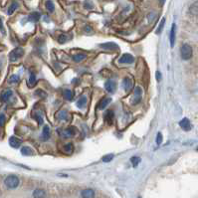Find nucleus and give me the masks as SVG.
Listing matches in <instances>:
<instances>
[{
    "instance_id": "3",
    "label": "nucleus",
    "mask_w": 198,
    "mask_h": 198,
    "mask_svg": "<svg viewBox=\"0 0 198 198\" xmlns=\"http://www.w3.org/2000/svg\"><path fill=\"white\" fill-rule=\"evenodd\" d=\"M24 54V50L22 48L18 47V48H15L14 50H12L9 54V59L11 62H16L17 60H19L21 57L23 56Z\"/></svg>"
},
{
    "instance_id": "14",
    "label": "nucleus",
    "mask_w": 198,
    "mask_h": 198,
    "mask_svg": "<svg viewBox=\"0 0 198 198\" xmlns=\"http://www.w3.org/2000/svg\"><path fill=\"white\" fill-rule=\"evenodd\" d=\"M56 117L60 121H68L69 119V115L66 111H59L56 114Z\"/></svg>"
},
{
    "instance_id": "42",
    "label": "nucleus",
    "mask_w": 198,
    "mask_h": 198,
    "mask_svg": "<svg viewBox=\"0 0 198 198\" xmlns=\"http://www.w3.org/2000/svg\"><path fill=\"white\" fill-rule=\"evenodd\" d=\"M164 2H165V0H160V3H161V4H163Z\"/></svg>"
},
{
    "instance_id": "18",
    "label": "nucleus",
    "mask_w": 198,
    "mask_h": 198,
    "mask_svg": "<svg viewBox=\"0 0 198 198\" xmlns=\"http://www.w3.org/2000/svg\"><path fill=\"white\" fill-rule=\"evenodd\" d=\"M175 24L173 23L172 26H171V30H170V46L173 47L175 43Z\"/></svg>"
},
{
    "instance_id": "30",
    "label": "nucleus",
    "mask_w": 198,
    "mask_h": 198,
    "mask_svg": "<svg viewBox=\"0 0 198 198\" xmlns=\"http://www.w3.org/2000/svg\"><path fill=\"white\" fill-rule=\"evenodd\" d=\"M130 161H132V165H134V167H136L138 165V163L140 162V157H138V156H132V157L130 158Z\"/></svg>"
},
{
    "instance_id": "29",
    "label": "nucleus",
    "mask_w": 198,
    "mask_h": 198,
    "mask_svg": "<svg viewBox=\"0 0 198 198\" xmlns=\"http://www.w3.org/2000/svg\"><path fill=\"white\" fill-rule=\"evenodd\" d=\"M73 144L72 143H68V144H66L64 146V151L66 152L67 154H71L72 152H73Z\"/></svg>"
},
{
    "instance_id": "8",
    "label": "nucleus",
    "mask_w": 198,
    "mask_h": 198,
    "mask_svg": "<svg viewBox=\"0 0 198 198\" xmlns=\"http://www.w3.org/2000/svg\"><path fill=\"white\" fill-rule=\"evenodd\" d=\"M179 125L180 127L182 128L183 130H185V132H188V130H191V123H190V121H189L188 119H186V117H184L183 119H181L179 123Z\"/></svg>"
},
{
    "instance_id": "43",
    "label": "nucleus",
    "mask_w": 198,
    "mask_h": 198,
    "mask_svg": "<svg viewBox=\"0 0 198 198\" xmlns=\"http://www.w3.org/2000/svg\"><path fill=\"white\" fill-rule=\"evenodd\" d=\"M196 151H198V147H197V148H196Z\"/></svg>"
},
{
    "instance_id": "34",
    "label": "nucleus",
    "mask_w": 198,
    "mask_h": 198,
    "mask_svg": "<svg viewBox=\"0 0 198 198\" xmlns=\"http://www.w3.org/2000/svg\"><path fill=\"white\" fill-rule=\"evenodd\" d=\"M19 82V77L18 76H16V75H13L11 76V77L9 78V83H18Z\"/></svg>"
},
{
    "instance_id": "4",
    "label": "nucleus",
    "mask_w": 198,
    "mask_h": 198,
    "mask_svg": "<svg viewBox=\"0 0 198 198\" xmlns=\"http://www.w3.org/2000/svg\"><path fill=\"white\" fill-rule=\"evenodd\" d=\"M76 132H77V128L74 127H67L66 130H63L62 136H63V138H70L72 136H75Z\"/></svg>"
},
{
    "instance_id": "10",
    "label": "nucleus",
    "mask_w": 198,
    "mask_h": 198,
    "mask_svg": "<svg viewBox=\"0 0 198 198\" xmlns=\"http://www.w3.org/2000/svg\"><path fill=\"white\" fill-rule=\"evenodd\" d=\"M9 144H10V146L13 147V148H18V147H20V145H21V140H19L18 138H16V136H11V138H9Z\"/></svg>"
},
{
    "instance_id": "24",
    "label": "nucleus",
    "mask_w": 198,
    "mask_h": 198,
    "mask_svg": "<svg viewBox=\"0 0 198 198\" xmlns=\"http://www.w3.org/2000/svg\"><path fill=\"white\" fill-rule=\"evenodd\" d=\"M101 47L105 48V49H108V50H115L117 48V46L115 44V43H106V44H102Z\"/></svg>"
},
{
    "instance_id": "33",
    "label": "nucleus",
    "mask_w": 198,
    "mask_h": 198,
    "mask_svg": "<svg viewBox=\"0 0 198 198\" xmlns=\"http://www.w3.org/2000/svg\"><path fill=\"white\" fill-rule=\"evenodd\" d=\"M114 158V154H108V155H105L103 157V161L104 162H108Z\"/></svg>"
},
{
    "instance_id": "12",
    "label": "nucleus",
    "mask_w": 198,
    "mask_h": 198,
    "mask_svg": "<svg viewBox=\"0 0 198 198\" xmlns=\"http://www.w3.org/2000/svg\"><path fill=\"white\" fill-rule=\"evenodd\" d=\"M189 13L193 16H198V1H195L189 6Z\"/></svg>"
},
{
    "instance_id": "31",
    "label": "nucleus",
    "mask_w": 198,
    "mask_h": 198,
    "mask_svg": "<svg viewBox=\"0 0 198 198\" xmlns=\"http://www.w3.org/2000/svg\"><path fill=\"white\" fill-rule=\"evenodd\" d=\"M67 40H68V37H67L66 35H64V34L60 35V36H59V38H58V42L61 43V44H64V43H66Z\"/></svg>"
},
{
    "instance_id": "44",
    "label": "nucleus",
    "mask_w": 198,
    "mask_h": 198,
    "mask_svg": "<svg viewBox=\"0 0 198 198\" xmlns=\"http://www.w3.org/2000/svg\"><path fill=\"white\" fill-rule=\"evenodd\" d=\"M138 198H141V197H138Z\"/></svg>"
},
{
    "instance_id": "17",
    "label": "nucleus",
    "mask_w": 198,
    "mask_h": 198,
    "mask_svg": "<svg viewBox=\"0 0 198 198\" xmlns=\"http://www.w3.org/2000/svg\"><path fill=\"white\" fill-rule=\"evenodd\" d=\"M111 101H112V99L111 98H105V99H103L101 102L99 103V110H105L106 106H108V104L111 103Z\"/></svg>"
},
{
    "instance_id": "28",
    "label": "nucleus",
    "mask_w": 198,
    "mask_h": 198,
    "mask_svg": "<svg viewBox=\"0 0 198 198\" xmlns=\"http://www.w3.org/2000/svg\"><path fill=\"white\" fill-rule=\"evenodd\" d=\"M46 7L48 9V11L49 12H53L54 9H55V6H54V3L52 0H48V1L46 2Z\"/></svg>"
},
{
    "instance_id": "35",
    "label": "nucleus",
    "mask_w": 198,
    "mask_h": 198,
    "mask_svg": "<svg viewBox=\"0 0 198 198\" xmlns=\"http://www.w3.org/2000/svg\"><path fill=\"white\" fill-rule=\"evenodd\" d=\"M34 119H35L36 121H37V123H38L39 125H43V119H42V117H40L39 115H35V116H34Z\"/></svg>"
},
{
    "instance_id": "41",
    "label": "nucleus",
    "mask_w": 198,
    "mask_h": 198,
    "mask_svg": "<svg viewBox=\"0 0 198 198\" xmlns=\"http://www.w3.org/2000/svg\"><path fill=\"white\" fill-rule=\"evenodd\" d=\"M0 31H1L3 34H5V30H4L3 23H2V20H1V19H0Z\"/></svg>"
},
{
    "instance_id": "26",
    "label": "nucleus",
    "mask_w": 198,
    "mask_h": 198,
    "mask_svg": "<svg viewBox=\"0 0 198 198\" xmlns=\"http://www.w3.org/2000/svg\"><path fill=\"white\" fill-rule=\"evenodd\" d=\"M63 96H64L65 100H67V101H71L73 99V93L70 90H65L64 93H63Z\"/></svg>"
},
{
    "instance_id": "27",
    "label": "nucleus",
    "mask_w": 198,
    "mask_h": 198,
    "mask_svg": "<svg viewBox=\"0 0 198 198\" xmlns=\"http://www.w3.org/2000/svg\"><path fill=\"white\" fill-rule=\"evenodd\" d=\"M17 8H18V3H17V2H13V3L11 4V6L9 7V9H8V14L9 15L13 14Z\"/></svg>"
},
{
    "instance_id": "2",
    "label": "nucleus",
    "mask_w": 198,
    "mask_h": 198,
    "mask_svg": "<svg viewBox=\"0 0 198 198\" xmlns=\"http://www.w3.org/2000/svg\"><path fill=\"white\" fill-rule=\"evenodd\" d=\"M180 55L183 60H189L192 57V48L188 44H183L180 48Z\"/></svg>"
},
{
    "instance_id": "25",
    "label": "nucleus",
    "mask_w": 198,
    "mask_h": 198,
    "mask_svg": "<svg viewBox=\"0 0 198 198\" xmlns=\"http://www.w3.org/2000/svg\"><path fill=\"white\" fill-rule=\"evenodd\" d=\"M36 84V76L34 73H31L29 77V81H28V86L29 87H33Z\"/></svg>"
},
{
    "instance_id": "19",
    "label": "nucleus",
    "mask_w": 198,
    "mask_h": 198,
    "mask_svg": "<svg viewBox=\"0 0 198 198\" xmlns=\"http://www.w3.org/2000/svg\"><path fill=\"white\" fill-rule=\"evenodd\" d=\"M40 17H41V14L39 12H32L28 16V20L31 21V22H37L40 19Z\"/></svg>"
},
{
    "instance_id": "22",
    "label": "nucleus",
    "mask_w": 198,
    "mask_h": 198,
    "mask_svg": "<svg viewBox=\"0 0 198 198\" xmlns=\"http://www.w3.org/2000/svg\"><path fill=\"white\" fill-rule=\"evenodd\" d=\"M21 153H22L23 155H32V154H33V151H32L31 147L24 146L21 148Z\"/></svg>"
},
{
    "instance_id": "5",
    "label": "nucleus",
    "mask_w": 198,
    "mask_h": 198,
    "mask_svg": "<svg viewBox=\"0 0 198 198\" xmlns=\"http://www.w3.org/2000/svg\"><path fill=\"white\" fill-rule=\"evenodd\" d=\"M134 58L132 55H130V54H123L119 58V62L121 64H132V63H134Z\"/></svg>"
},
{
    "instance_id": "15",
    "label": "nucleus",
    "mask_w": 198,
    "mask_h": 198,
    "mask_svg": "<svg viewBox=\"0 0 198 198\" xmlns=\"http://www.w3.org/2000/svg\"><path fill=\"white\" fill-rule=\"evenodd\" d=\"M82 197L83 198H94L95 197V191L93 189H85L82 191Z\"/></svg>"
},
{
    "instance_id": "16",
    "label": "nucleus",
    "mask_w": 198,
    "mask_h": 198,
    "mask_svg": "<svg viewBox=\"0 0 198 198\" xmlns=\"http://www.w3.org/2000/svg\"><path fill=\"white\" fill-rule=\"evenodd\" d=\"M123 89H125V92H128L130 89L132 88V81L130 79V78H125L123 81Z\"/></svg>"
},
{
    "instance_id": "7",
    "label": "nucleus",
    "mask_w": 198,
    "mask_h": 198,
    "mask_svg": "<svg viewBox=\"0 0 198 198\" xmlns=\"http://www.w3.org/2000/svg\"><path fill=\"white\" fill-rule=\"evenodd\" d=\"M116 88H117V85H116V82L115 81H113V80H108V81L106 82L105 89L108 91V93H114L115 91H116Z\"/></svg>"
},
{
    "instance_id": "38",
    "label": "nucleus",
    "mask_w": 198,
    "mask_h": 198,
    "mask_svg": "<svg viewBox=\"0 0 198 198\" xmlns=\"http://www.w3.org/2000/svg\"><path fill=\"white\" fill-rule=\"evenodd\" d=\"M85 7H86L87 9H91V8H93V4L90 2V0H87V1L85 2Z\"/></svg>"
},
{
    "instance_id": "36",
    "label": "nucleus",
    "mask_w": 198,
    "mask_h": 198,
    "mask_svg": "<svg viewBox=\"0 0 198 198\" xmlns=\"http://www.w3.org/2000/svg\"><path fill=\"white\" fill-rule=\"evenodd\" d=\"M161 142H162V134L161 132H158L157 136H156V143L159 145L161 144Z\"/></svg>"
},
{
    "instance_id": "20",
    "label": "nucleus",
    "mask_w": 198,
    "mask_h": 198,
    "mask_svg": "<svg viewBox=\"0 0 198 198\" xmlns=\"http://www.w3.org/2000/svg\"><path fill=\"white\" fill-rule=\"evenodd\" d=\"M46 196V193L43 189H35L33 192V197L34 198H44Z\"/></svg>"
},
{
    "instance_id": "6",
    "label": "nucleus",
    "mask_w": 198,
    "mask_h": 198,
    "mask_svg": "<svg viewBox=\"0 0 198 198\" xmlns=\"http://www.w3.org/2000/svg\"><path fill=\"white\" fill-rule=\"evenodd\" d=\"M141 95H142V90L140 87H136L134 89V105H136L141 101Z\"/></svg>"
},
{
    "instance_id": "40",
    "label": "nucleus",
    "mask_w": 198,
    "mask_h": 198,
    "mask_svg": "<svg viewBox=\"0 0 198 198\" xmlns=\"http://www.w3.org/2000/svg\"><path fill=\"white\" fill-rule=\"evenodd\" d=\"M155 76H156V80H157V81H160V80H161V73H160L159 71L156 72Z\"/></svg>"
},
{
    "instance_id": "21",
    "label": "nucleus",
    "mask_w": 198,
    "mask_h": 198,
    "mask_svg": "<svg viewBox=\"0 0 198 198\" xmlns=\"http://www.w3.org/2000/svg\"><path fill=\"white\" fill-rule=\"evenodd\" d=\"M87 106V98L85 96H82L79 100L77 101V106L79 108H83Z\"/></svg>"
},
{
    "instance_id": "11",
    "label": "nucleus",
    "mask_w": 198,
    "mask_h": 198,
    "mask_svg": "<svg viewBox=\"0 0 198 198\" xmlns=\"http://www.w3.org/2000/svg\"><path fill=\"white\" fill-rule=\"evenodd\" d=\"M50 136H51V132H50L49 125H45L44 128H43V132H42V136H41V138H42V140H47L50 138Z\"/></svg>"
},
{
    "instance_id": "39",
    "label": "nucleus",
    "mask_w": 198,
    "mask_h": 198,
    "mask_svg": "<svg viewBox=\"0 0 198 198\" xmlns=\"http://www.w3.org/2000/svg\"><path fill=\"white\" fill-rule=\"evenodd\" d=\"M92 31H93V29L91 26H86V27H85V32H87V33H91Z\"/></svg>"
},
{
    "instance_id": "9",
    "label": "nucleus",
    "mask_w": 198,
    "mask_h": 198,
    "mask_svg": "<svg viewBox=\"0 0 198 198\" xmlns=\"http://www.w3.org/2000/svg\"><path fill=\"white\" fill-rule=\"evenodd\" d=\"M12 96H13V92L11 90H6L1 94V96H0V100H1V102L6 103V102L9 101L10 98H11Z\"/></svg>"
},
{
    "instance_id": "32",
    "label": "nucleus",
    "mask_w": 198,
    "mask_h": 198,
    "mask_svg": "<svg viewBox=\"0 0 198 198\" xmlns=\"http://www.w3.org/2000/svg\"><path fill=\"white\" fill-rule=\"evenodd\" d=\"M164 23H165V19L163 18L162 20H161V22H160V24H159V26H158L157 30H156V34H160V33H161L162 28H163V26H164Z\"/></svg>"
},
{
    "instance_id": "1",
    "label": "nucleus",
    "mask_w": 198,
    "mask_h": 198,
    "mask_svg": "<svg viewBox=\"0 0 198 198\" xmlns=\"http://www.w3.org/2000/svg\"><path fill=\"white\" fill-rule=\"evenodd\" d=\"M4 183H5V185H6L7 188L14 189V188H16V187L19 185V183H20V180H19V178L17 177L16 175H9V176H7V177L5 178V181H4Z\"/></svg>"
},
{
    "instance_id": "23",
    "label": "nucleus",
    "mask_w": 198,
    "mask_h": 198,
    "mask_svg": "<svg viewBox=\"0 0 198 198\" xmlns=\"http://www.w3.org/2000/svg\"><path fill=\"white\" fill-rule=\"evenodd\" d=\"M85 59H86V55H85V54H77V55L73 56V60L77 63L82 62V61H84Z\"/></svg>"
},
{
    "instance_id": "37",
    "label": "nucleus",
    "mask_w": 198,
    "mask_h": 198,
    "mask_svg": "<svg viewBox=\"0 0 198 198\" xmlns=\"http://www.w3.org/2000/svg\"><path fill=\"white\" fill-rule=\"evenodd\" d=\"M5 123V116L3 114L0 115V127H3Z\"/></svg>"
},
{
    "instance_id": "13",
    "label": "nucleus",
    "mask_w": 198,
    "mask_h": 198,
    "mask_svg": "<svg viewBox=\"0 0 198 198\" xmlns=\"http://www.w3.org/2000/svg\"><path fill=\"white\" fill-rule=\"evenodd\" d=\"M114 117H115V114L113 111H108V112L105 114V121L106 123H108V125H112L113 123V121H114Z\"/></svg>"
}]
</instances>
